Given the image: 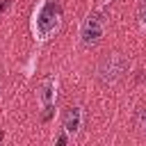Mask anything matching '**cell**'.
Here are the masks:
<instances>
[{
  "mask_svg": "<svg viewBox=\"0 0 146 146\" xmlns=\"http://www.w3.org/2000/svg\"><path fill=\"white\" fill-rule=\"evenodd\" d=\"M130 68V59L121 52H112L107 57H103L96 66V78L103 82V84H114L119 82Z\"/></svg>",
  "mask_w": 146,
  "mask_h": 146,
  "instance_id": "6da1fadb",
  "label": "cell"
},
{
  "mask_svg": "<svg viewBox=\"0 0 146 146\" xmlns=\"http://www.w3.org/2000/svg\"><path fill=\"white\" fill-rule=\"evenodd\" d=\"M36 96H39V103H41L43 110L46 107H52V103L57 98V84H55V80H43Z\"/></svg>",
  "mask_w": 146,
  "mask_h": 146,
  "instance_id": "5b68a950",
  "label": "cell"
},
{
  "mask_svg": "<svg viewBox=\"0 0 146 146\" xmlns=\"http://www.w3.org/2000/svg\"><path fill=\"white\" fill-rule=\"evenodd\" d=\"M62 125H64V132L75 137L82 128V110L78 105H68L64 110V119H62Z\"/></svg>",
  "mask_w": 146,
  "mask_h": 146,
  "instance_id": "277c9868",
  "label": "cell"
},
{
  "mask_svg": "<svg viewBox=\"0 0 146 146\" xmlns=\"http://www.w3.org/2000/svg\"><path fill=\"white\" fill-rule=\"evenodd\" d=\"M2 139H5V132H2V130H0V141H2Z\"/></svg>",
  "mask_w": 146,
  "mask_h": 146,
  "instance_id": "9c48e42d",
  "label": "cell"
},
{
  "mask_svg": "<svg viewBox=\"0 0 146 146\" xmlns=\"http://www.w3.org/2000/svg\"><path fill=\"white\" fill-rule=\"evenodd\" d=\"M66 139H68V137H66V135H62V137H57V144H66Z\"/></svg>",
  "mask_w": 146,
  "mask_h": 146,
  "instance_id": "52a82bcc",
  "label": "cell"
},
{
  "mask_svg": "<svg viewBox=\"0 0 146 146\" xmlns=\"http://www.w3.org/2000/svg\"><path fill=\"white\" fill-rule=\"evenodd\" d=\"M105 34V23H103V16L100 14H89L80 27V43L84 48H94L96 43H100Z\"/></svg>",
  "mask_w": 146,
  "mask_h": 146,
  "instance_id": "3957f363",
  "label": "cell"
},
{
  "mask_svg": "<svg viewBox=\"0 0 146 146\" xmlns=\"http://www.w3.org/2000/svg\"><path fill=\"white\" fill-rule=\"evenodd\" d=\"M59 16H62V11H59V7L55 2H48L41 9V14L36 16V34H39V39H48L59 30Z\"/></svg>",
  "mask_w": 146,
  "mask_h": 146,
  "instance_id": "7a4b0ae2",
  "label": "cell"
},
{
  "mask_svg": "<svg viewBox=\"0 0 146 146\" xmlns=\"http://www.w3.org/2000/svg\"><path fill=\"white\" fill-rule=\"evenodd\" d=\"M135 123H137V130L141 135H146V107H139V112L135 116Z\"/></svg>",
  "mask_w": 146,
  "mask_h": 146,
  "instance_id": "8992f818",
  "label": "cell"
},
{
  "mask_svg": "<svg viewBox=\"0 0 146 146\" xmlns=\"http://www.w3.org/2000/svg\"><path fill=\"white\" fill-rule=\"evenodd\" d=\"M0 94H2V80H0Z\"/></svg>",
  "mask_w": 146,
  "mask_h": 146,
  "instance_id": "30bf717a",
  "label": "cell"
},
{
  "mask_svg": "<svg viewBox=\"0 0 146 146\" xmlns=\"http://www.w3.org/2000/svg\"><path fill=\"white\" fill-rule=\"evenodd\" d=\"M141 21H144V25H146V5L141 7Z\"/></svg>",
  "mask_w": 146,
  "mask_h": 146,
  "instance_id": "ba28073f",
  "label": "cell"
}]
</instances>
